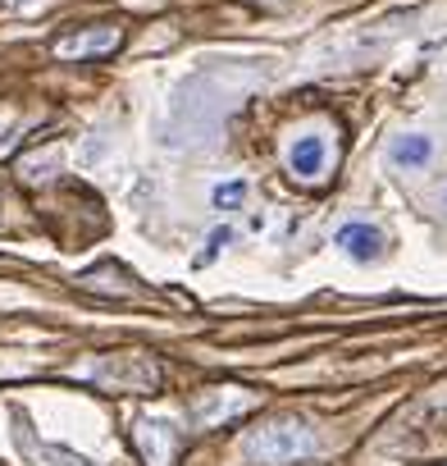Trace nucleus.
I'll return each mask as SVG.
<instances>
[{"instance_id": "1", "label": "nucleus", "mask_w": 447, "mask_h": 466, "mask_svg": "<svg viewBox=\"0 0 447 466\" xmlns=\"http://www.w3.org/2000/svg\"><path fill=\"white\" fill-rule=\"evenodd\" d=\"M320 439L306 420L297 416H283V420H270L261 425L252 439H247V457H256L261 466H288V461H302V457H315Z\"/></svg>"}, {"instance_id": "2", "label": "nucleus", "mask_w": 447, "mask_h": 466, "mask_svg": "<svg viewBox=\"0 0 447 466\" xmlns=\"http://www.w3.org/2000/svg\"><path fill=\"white\" fill-rule=\"evenodd\" d=\"M119 42H124V33L101 24V28H87V33H69V37H60V42H55V56H60V60H92V56H110Z\"/></svg>"}, {"instance_id": "3", "label": "nucleus", "mask_w": 447, "mask_h": 466, "mask_svg": "<svg viewBox=\"0 0 447 466\" xmlns=\"http://www.w3.org/2000/svg\"><path fill=\"white\" fill-rule=\"evenodd\" d=\"M333 243L343 248V257H352V261H379L383 257V233L374 228V224H365V219H347L338 233H333Z\"/></svg>"}, {"instance_id": "4", "label": "nucleus", "mask_w": 447, "mask_h": 466, "mask_svg": "<svg viewBox=\"0 0 447 466\" xmlns=\"http://www.w3.org/2000/svg\"><path fill=\"white\" fill-rule=\"evenodd\" d=\"M324 165H329V142H324L320 133H302V137L288 147V169H293L297 178H320Z\"/></svg>"}, {"instance_id": "5", "label": "nucleus", "mask_w": 447, "mask_h": 466, "mask_svg": "<svg viewBox=\"0 0 447 466\" xmlns=\"http://www.w3.org/2000/svg\"><path fill=\"white\" fill-rule=\"evenodd\" d=\"M137 443H142V457L151 466H169V452L178 443V430L169 420H142L137 425Z\"/></svg>"}, {"instance_id": "6", "label": "nucleus", "mask_w": 447, "mask_h": 466, "mask_svg": "<svg viewBox=\"0 0 447 466\" xmlns=\"http://www.w3.org/2000/svg\"><path fill=\"white\" fill-rule=\"evenodd\" d=\"M429 156H433V142L424 133H402L388 142V165H397V169H424Z\"/></svg>"}, {"instance_id": "7", "label": "nucleus", "mask_w": 447, "mask_h": 466, "mask_svg": "<svg viewBox=\"0 0 447 466\" xmlns=\"http://www.w3.org/2000/svg\"><path fill=\"white\" fill-rule=\"evenodd\" d=\"M96 375L101 380H114V384H137V389H155L160 384V370L151 361H142V357H124L119 366H105Z\"/></svg>"}, {"instance_id": "8", "label": "nucleus", "mask_w": 447, "mask_h": 466, "mask_svg": "<svg viewBox=\"0 0 447 466\" xmlns=\"http://www.w3.org/2000/svg\"><path fill=\"white\" fill-rule=\"evenodd\" d=\"M19 448L28 452V457H37L42 466H92L87 457H78V452H69V448H55V443H37L28 430H19Z\"/></svg>"}, {"instance_id": "9", "label": "nucleus", "mask_w": 447, "mask_h": 466, "mask_svg": "<svg viewBox=\"0 0 447 466\" xmlns=\"http://www.w3.org/2000/svg\"><path fill=\"white\" fill-rule=\"evenodd\" d=\"M238 411H247V398H224V393L214 389V393L196 407V420L210 425V420H219V416H238Z\"/></svg>"}, {"instance_id": "10", "label": "nucleus", "mask_w": 447, "mask_h": 466, "mask_svg": "<svg viewBox=\"0 0 447 466\" xmlns=\"http://www.w3.org/2000/svg\"><path fill=\"white\" fill-rule=\"evenodd\" d=\"M243 197H247V183H243V178H229V183H219V187L210 192V201H214L219 210H238Z\"/></svg>"}, {"instance_id": "11", "label": "nucleus", "mask_w": 447, "mask_h": 466, "mask_svg": "<svg viewBox=\"0 0 447 466\" xmlns=\"http://www.w3.org/2000/svg\"><path fill=\"white\" fill-rule=\"evenodd\" d=\"M229 243H233V228H214L210 238H205V257H201V261H214V257H219L224 248H229Z\"/></svg>"}, {"instance_id": "12", "label": "nucleus", "mask_w": 447, "mask_h": 466, "mask_svg": "<svg viewBox=\"0 0 447 466\" xmlns=\"http://www.w3.org/2000/svg\"><path fill=\"white\" fill-rule=\"evenodd\" d=\"M10 10H37V5H46V0H5Z\"/></svg>"}, {"instance_id": "13", "label": "nucleus", "mask_w": 447, "mask_h": 466, "mask_svg": "<svg viewBox=\"0 0 447 466\" xmlns=\"http://www.w3.org/2000/svg\"><path fill=\"white\" fill-rule=\"evenodd\" d=\"M0 147H10V124H0Z\"/></svg>"}]
</instances>
